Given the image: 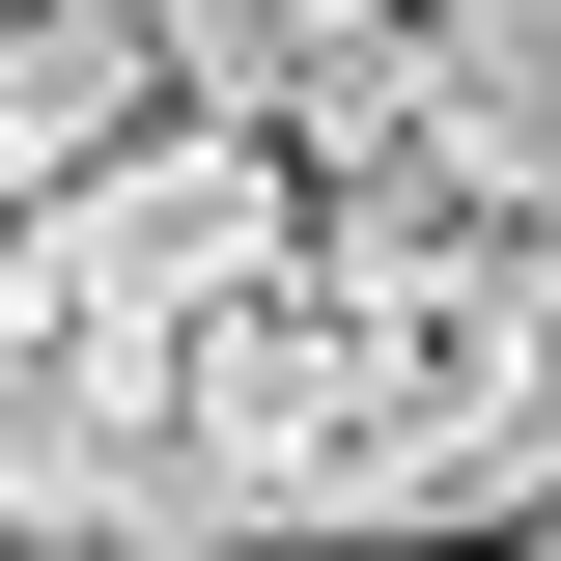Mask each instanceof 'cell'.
I'll return each instance as SVG.
<instances>
[{
    "label": "cell",
    "mask_w": 561,
    "mask_h": 561,
    "mask_svg": "<svg viewBox=\"0 0 561 561\" xmlns=\"http://www.w3.org/2000/svg\"><path fill=\"white\" fill-rule=\"evenodd\" d=\"M561 478V0H0V534L393 561Z\"/></svg>",
    "instance_id": "6da1fadb"
},
{
    "label": "cell",
    "mask_w": 561,
    "mask_h": 561,
    "mask_svg": "<svg viewBox=\"0 0 561 561\" xmlns=\"http://www.w3.org/2000/svg\"><path fill=\"white\" fill-rule=\"evenodd\" d=\"M0 561H84V534H0Z\"/></svg>",
    "instance_id": "7a4b0ae2"
}]
</instances>
